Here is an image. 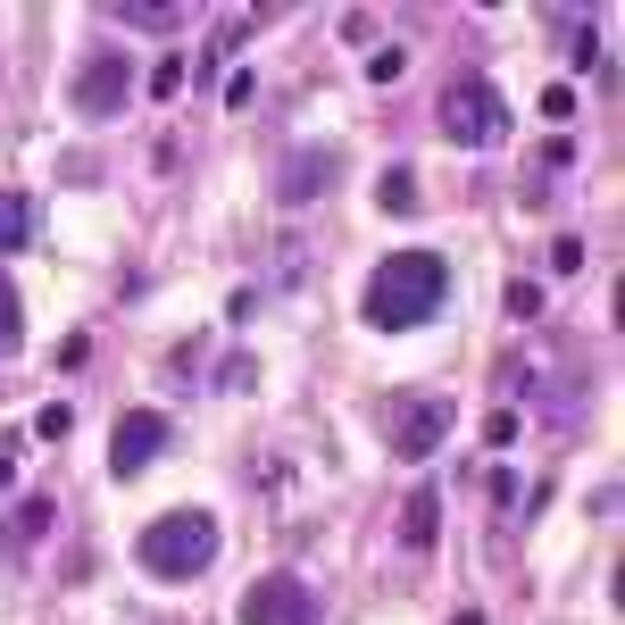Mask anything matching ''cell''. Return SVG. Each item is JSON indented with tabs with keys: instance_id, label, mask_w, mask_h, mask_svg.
<instances>
[{
	"instance_id": "obj_1",
	"label": "cell",
	"mask_w": 625,
	"mask_h": 625,
	"mask_svg": "<svg viewBox=\"0 0 625 625\" xmlns=\"http://www.w3.org/2000/svg\"><path fill=\"white\" fill-rule=\"evenodd\" d=\"M442 309H451V259H442V250H392V259H376V276H367V292H359V317L376 325V334L434 325Z\"/></svg>"
},
{
	"instance_id": "obj_5",
	"label": "cell",
	"mask_w": 625,
	"mask_h": 625,
	"mask_svg": "<svg viewBox=\"0 0 625 625\" xmlns=\"http://www.w3.org/2000/svg\"><path fill=\"white\" fill-rule=\"evenodd\" d=\"M317 617H325V608H317V592H309L292 568L259 575V584L243 592V625H317Z\"/></svg>"
},
{
	"instance_id": "obj_12",
	"label": "cell",
	"mask_w": 625,
	"mask_h": 625,
	"mask_svg": "<svg viewBox=\"0 0 625 625\" xmlns=\"http://www.w3.org/2000/svg\"><path fill=\"white\" fill-rule=\"evenodd\" d=\"M18 342H25V292L9 284V276H0V359H9Z\"/></svg>"
},
{
	"instance_id": "obj_8",
	"label": "cell",
	"mask_w": 625,
	"mask_h": 625,
	"mask_svg": "<svg viewBox=\"0 0 625 625\" xmlns=\"http://www.w3.org/2000/svg\"><path fill=\"white\" fill-rule=\"evenodd\" d=\"M342 184V151H284V168H276V201L301 208V201H325V192Z\"/></svg>"
},
{
	"instance_id": "obj_22",
	"label": "cell",
	"mask_w": 625,
	"mask_h": 625,
	"mask_svg": "<svg viewBox=\"0 0 625 625\" xmlns=\"http://www.w3.org/2000/svg\"><path fill=\"white\" fill-rule=\"evenodd\" d=\"M18 484V442H0V493Z\"/></svg>"
},
{
	"instance_id": "obj_14",
	"label": "cell",
	"mask_w": 625,
	"mask_h": 625,
	"mask_svg": "<svg viewBox=\"0 0 625 625\" xmlns=\"http://www.w3.org/2000/svg\"><path fill=\"white\" fill-rule=\"evenodd\" d=\"M34 434H42V442H67V434H76V409H67V400H51V409L34 417Z\"/></svg>"
},
{
	"instance_id": "obj_3",
	"label": "cell",
	"mask_w": 625,
	"mask_h": 625,
	"mask_svg": "<svg viewBox=\"0 0 625 625\" xmlns=\"http://www.w3.org/2000/svg\"><path fill=\"white\" fill-rule=\"evenodd\" d=\"M376 425H384V451L392 459H434L442 434L459 425V409H451V392H392L376 409Z\"/></svg>"
},
{
	"instance_id": "obj_10",
	"label": "cell",
	"mask_w": 625,
	"mask_h": 625,
	"mask_svg": "<svg viewBox=\"0 0 625 625\" xmlns=\"http://www.w3.org/2000/svg\"><path fill=\"white\" fill-rule=\"evenodd\" d=\"M434 534H442V500H434V493H409V509H400V542L425 550Z\"/></svg>"
},
{
	"instance_id": "obj_11",
	"label": "cell",
	"mask_w": 625,
	"mask_h": 625,
	"mask_svg": "<svg viewBox=\"0 0 625 625\" xmlns=\"http://www.w3.org/2000/svg\"><path fill=\"white\" fill-rule=\"evenodd\" d=\"M109 25H142V34H168V25H175V0H117Z\"/></svg>"
},
{
	"instance_id": "obj_9",
	"label": "cell",
	"mask_w": 625,
	"mask_h": 625,
	"mask_svg": "<svg viewBox=\"0 0 625 625\" xmlns=\"http://www.w3.org/2000/svg\"><path fill=\"white\" fill-rule=\"evenodd\" d=\"M34 243H42V208L25 192H0V259L9 250H34Z\"/></svg>"
},
{
	"instance_id": "obj_19",
	"label": "cell",
	"mask_w": 625,
	"mask_h": 625,
	"mask_svg": "<svg viewBox=\"0 0 625 625\" xmlns=\"http://www.w3.org/2000/svg\"><path fill=\"white\" fill-rule=\"evenodd\" d=\"M542 117H550V126H568V117H575V84H550V93H542Z\"/></svg>"
},
{
	"instance_id": "obj_6",
	"label": "cell",
	"mask_w": 625,
	"mask_h": 625,
	"mask_svg": "<svg viewBox=\"0 0 625 625\" xmlns=\"http://www.w3.org/2000/svg\"><path fill=\"white\" fill-rule=\"evenodd\" d=\"M67 100H76V117H93V126H100V117H126L133 67H126L117 51H93V58L76 67V84H67Z\"/></svg>"
},
{
	"instance_id": "obj_7",
	"label": "cell",
	"mask_w": 625,
	"mask_h": 625,
	"mask_svg": "<svg viewBox=\"0 0 625 625\" xmlns=\"http://www.w3.org/2000/svg\"><path fill=\"white\" fill-rule=\"evenodd\" d=\"M168 442H175V425L159 409H126V417H117V434H109V475H117V484H133Z\"/></svg>"
},
{
	"instance_id": "obj_16",
	"label": "cell",
	"mask_w": 625,
	"mask_h": 625,
	"mask_svg": "<svg viewBox=\"0 0 625 625\" xmlns=\"http://www.w3.org/2000/svg\"><path fill=\"white\" fill-rule=\"evenodd\" d=\"M51 517H58L51 500H25V509H18V526H9V542H34V534L51 526Z\"/></svg>"
},
{
	"instance_id": "obj_17",
	"label": "cell",
	"mask_w": 625,
	"mask_h": 625,
	"mask_svg": "<svg viewBox=\"0 0 625 625\" xmlns=\"http://www.w3.org/2000/svg\"><path fill=\"white\" fill-rule=\"evenodd\" d=\"M384 208H417V175H409V168L384 175Z\"/></svg>"
},
{
	"instance_id": "obj_18",
	"label": "cell",
	"mask_w": 625,
	"mask_h": 625,
	"mask_svg": "<svg viewBox=\"0 0 625 625\" xmlns=\"http://www.w3.org/2000/svg\"><path fill=\"white\" fill-rule=\"evenodd\" d=\"M550 267H559V276H575V267H584V234H559V243H550Z\"/></svg>"
},
{
	"instance_id": "obj_2",
	"label": "cell",
	"mask_w": 625,
	"mask_h": 625,
	"mask_svg": "<svg viewBox=\"0 0 625 625\" xmlns=\"http://www.w3.org/2000/svg\"><path fill=\"white\" fill-rule=\"evenodd\" d=\"M133 559H142V575L151 584H192V575H208V559H217V517L208 509H168L142 526V542H133Z\"/></svg>"
},
{
	"instance_id": "obj_4",
	"label": "cell",
	"mask_w": 625,
	"mask_h": 625,
	"mask_svg": "<svg viewBox=\"0 0 625 625\" xmlns=\"http://www.w3.org/2000/svg\"><path fill=\"white\" fill-rule=\"evenodd\" d=\"M442 142H467V151H484V142H500L509 133V93L484 76H459L451 93H442Z\"/></svg>"
},
{
	"instance_id": "obj_13",
	"label": "cell",
	"mask_w": 625,
	"mask_h": 625,
	"mask_svg": "<svg viewBox=\"0 0 625 625\" xmlns=\"http://www.w3.org/2000/svg\"><path fill=\"white\" fill-rule=\"evenodd\" d=\"M517 434H526V409H509V400H500V409L484 417V442H493V451H509Z\"/></svg>"
},
{
	"instance_id": "obj_20",
	"label": "cell",
	"mask_w": 625,
	"mask_h": 625,
	"mask_svg": "<svg viewBox=\"0 0 625 625\" xmlns=\"http://www.w3.org/2000/svg\"><path fill=\"white\" fill-rule=\"evenodd\" d=\"M400 67H409V51H376V58H367V76H376V84H392Z\"/></svg>"
},
{
	"instance_id": "obj_23",
	"label": "cell",
	"mask_w": 625,
	"mask_h": 625,
	"mask_svg": "<svg viewBox=\"0 0 625 625\" xmlns=\"http://www.w3.org/2000/svg\"><path fill=\"white\" fill-rule=\"evenodd\" d=\"M451 625H484V617H475V608H459V617H451Z\"/></svg>"
},
{
	"instance_id": "obj_15",
	"label": "cell",
	"mask_w": 625,
	"mask_h": 625,
	"mask_svg": "<svg viewBox=\"0 0 625 625\" xmlns=\"http://www.w3.org/2000/svg\"><path fill=\"white\" fill-rule=\"evenodd\" d=\"M500 309H509V317H542V284H526V276H517V284L500 292Z\"/></svg>"
},
{
	"instance_id": "obj_21",
	"label": "cell",
	"mask_w": 625,
	"mask_h": 625,
	"mask_svg": "<svg viewBox=\"0 0 625 625\" xmlns=\"http://www.w3.org/2000/svg\"><path fill=\"white\" fill-rule=\"evenodd\" d=\"M151 93H159V100H175V93H184V58H168V67H159V76H151Z\"/></svg>"
}]
</instances>
